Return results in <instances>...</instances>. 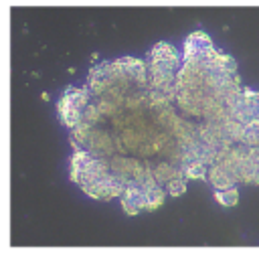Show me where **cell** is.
<instances>
[{
	"instance_id": "1",
	"label": "cell",
	"mask_w": 259,
	"mask_h": 255,
	"mask_svg": "<svg viewBox=\"0 0 259 255\" xmlns=\"http://www.w3.org/2000/svg\"><path fill=\"white\" fill-rule=\"evenodd\" d=\"M87 109V91H81V89H69L61 103H59V115H61V121L69 128H75L79 125V121L83 119V113Z\"/></svg>"
},
{
	"instance_id": "4",
	"label": "cell",
	"mask_w": 259,
	"mask_h": 255,
	"mask_svg": "<svg viewBox=\"0 0 259 255\" xmlns=\"http://www.w3.org/2000/svg\"><path fill=\"white\" fill-rule=\"evenodd\" d=\"M214 198L223 206H235L239 202V190L235 186H229V188H223V190H214Z\"/></svg>"
},
{
	"instance_id": "3",
	"label": "cell",
	"mask_w": 259,
	"mask_h": 255,
	"mask_svg": "<svg viewBox=\"0 0 259 255\" xmlns=\"http://www.w3.org/2000/svg\"><path fill=\"white\" fill-rule=\"evenodd\" d=\"M241 144H245V146H259V119L249 121V123L243 125Z\"/></svg>"
},
{
	"instance_id": "5",
	"label": "cell",
	"mask_w": 259,
	"mask_h": 255,
	"mask_svg": "<svg viewBox=\"0 0 259 255\" xmlns=\"http://www.w3.org/2000/svg\"><path fill=\"white\" fill-rule=\"evenodd\" d=\"M166 190H168V194H172V196L184 194V192H186V178H184V176H174V178H170V180L166 182Z\"/></svg>"
},
{
	"instance_id": "2",
	"label": "cell",
	"mask_w": 259,
	"mask_h": 255,
	"mask_svg": "<svg viewBox=\"0 0 259 255\" xmlns=\"http://www.w3.org/2000/svg\"><path fill=\"white\" fill-rule=\"evenodd\" d=\"M210 47H212V42H210L208 34H204V32H192L186 38V42H184V59L196 57V55L208 51Z\"/></svg>"
}]
</instances>
